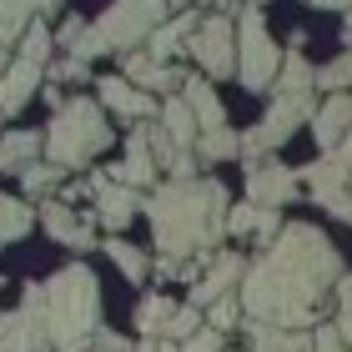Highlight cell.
I'll return each instance as SVG.
<instances>
[{
	"instance_id": "obj_46",
	"label": "cell",
	"mask_w": 352,
	"mask_h": 352,
	"mask_svg": "<svg viewBox=\"0 0 352 352\" xmlns=\"http://www.w3.org/2000/svg\"><path fill=\"white\" fill-rule=\"evenodd\" d=\"M201 6H206V0H201Z\"/></svg>"
},
{
	"instance_id": "obj_3",
	"label": "cell",
	"mask_w": 352,
	"mask_h": 352,
	"mask_svg": "<svg viewBox=\"0 0 352 352\" xmlns=\"http://www.w3.org/2000/svg\"><path fill=\"white\" fill-rule=\"evenodd\" d=\"M45 292V327H51L56 352H86L101 332V282L86 262L60 267L56 277L41 282Z\"/></svg>"
},
{
	"instance_id": "obj_14",
	"label": "cell",
	"mask_w": 352,
	"mask_h": 352,
	"mask_svg": "<svg viewBox=\"0 0 352 352\" xmlns=\"http://www.w3.org/2000/svg\"><path fill=\"white\" fill-rule=\"evenodd\" d=\"M227 232H232V236H262V242H277L282 212H277V206L242 201V206H232V212H227Z\"/></svg>"
},
{
	"instance_id": "obj_43",
	"label": "cell",
	"mask_w": 352,
	"mask_h": 352,
	"mask_svg": "<svg viewBox=\"0 0 352 352\" xmlns=\"http://www.w3.org/2000/svg\"><path fill=\"white\" fill-rule=\"evenodd\" d=\"M347 36H352V10H347Z\"/></svg>"
},
{
	"instance_id": "obj_21",
	"label": "cell",
	"mask_w": 352,
	"mask_h": 352,
	"mask_svg": "<svg viewBox=\"0 0 352 352\" xmlns=\"http://www.w3.org/2000/svg\"><path fill=\"white\" fill-rule=\"evenodd\" d=\"M186 106H191V116L201 121V131H217V126H227V111H221L217 101V91L206 86V76H186Z\"/></svg>"
},
{
	"instance_id": "obj_26",
	"label": "cell",
	"mask_w": 352,
	"mask_h": 352,
	"mask_svg": "<svg viewBox=\"0 0 352 352\" xmlns=\"http://www.w3.org/2000/svg\"><path fill=\"white\" fill-rule=\"evenodd\" d=\"M197 25H201V15H176V21L171 25H162V30H156V36H151V60H171L176 51H182V41H191V36H197Z\"/></svg>"
},
{
	"instance_id": "obj_32",
	"label": "cell",
	"mask_w": 352,
	"mask_h": 352,
	"mask_svg": "<svg viewBox=\"0 0 352 352\" xmlns=\"http://www.w3.org/2000/svg\"><path fill=\"white\" fill-rule=\"evenodd\" d=\"M201 327H206L201 322V307H191V302H186V307H176V317L166 322V342H186V338H197Z\"/></svg>"
},
{
	"instance_id": "obj_29",
	"label": "cell",
	"mask_w": 352,
	"mask_h": 352,
	"mask_svg": "<svg viewBox=\"0 0 352 352\" xmlns=\"http://www.w3.org/2000/svg\"><path fill=\"white\" fill-rule=\"evenodd\" d=\"M30 206L25 201H15V197H0V242H15V236H25L30 232Z\"/></svg>"
},
{
	"instance_id": "obj_8",
	"label": "cell",
	"mask_w": 352,
	"mask_h": 352,
	"mask_svg": "<svg viewBox=\"0 0 352 352\" xmlns=\"http://www.w3.org/2000/svg\"><path fill=\"white\" fill-rule=\"evenodd\" d=\"M0 352H56L51 347V327H45V292H41V282H30L21 307L0 317Z\"/></svg>"
},
{
	"instance_id": "obj_30",
	"label": "cell",
	"mask_w": 352,
	"mask_h": 352,
	"mask_svg": "<svg viewBox=\"0 0 352 352\" xmlns=\"http://www.w3.org/2000/svg\"><path fill=\"white\" fill-rule=\"evenodd\" d=\"M106 257L116 262V267H121L131 282H146V272H151V262L141 257V252H136L131 242H121V236H111V242H106Z\"/></svg>"
},
{
	"instance_id": "obj_2",
	"label": "cell",
	"mask_w": 352,
	"mask_h": 352,
	"mask_svg": "<svg viewBox=\"0 0 352 352\" xmlns=\"http://www.w3.org/2000/svg\"><path fill=\"white\" fill-rule=\"evenodd\" d=\"M151 232L162 247V277H197L201 262H217V242L227 236V191L217 176L166 182L146 201Z\"/></svg>"
},
{
	"instance_id": "obj_12",
	"label": "cell",
	"mask_w": 352,
	"mask_h": 352,
	"mask_svg": "<svg viewBox=\"0 0 352 352\" xmlns=\"http://www.w3.org/2000/svg\"><path fill=\"white\" fill-rule=\"evenodd\" d=\"M111 176H116L121 186H151L156 182V151H151V126H136L131 141H126V162L111 166Z\"/></svg>"
},
{
	"instance_id": "obj_33",
	"label": "cell",
	"mask_w": 352,
	"mask_h": 352,
	"mask_svg": "<svg viewBox=\"0 0 352 352\" xmlns=\"http://www.w3.org/2000/svg\"><path fill=\"white\" fill-rule=\"evenodd\" d=\"M242 312H247V307H242V297L232 292V297L212 302V312H206V327H217V332H232L236 322H242Z\"/></svg>"
},
{
	"instance_id": "obj_34",
	"label": "cell",
	"mask_w": 352,
	"mask_h": 352,
	"mask_svg": "<svg viewBox=\"0 0 352 352\" xmlns=\"http://www.w3.org/2000/svg\"><path fill=\"white\" fill-rule=\"evenodd\" d=\"M21 41H25V45H21V56H25V60H36V66L45 60V51H51V45H56V36H51V30H45V21H36V25H30V30H25Z\"/></svg>"
},
{
	"instance_id": "obj_27",
	"label": "cell",
	"mask_w": 352,
	"mask_h": 352,
	"mask_svg": "<svg viewBox=\"0 0 352 352\" xmlns=\"http://www.w3.org/2000/svg\"><path fill=\"white\" fill-rule=\"evenodd\" d=\"M41 146H45V136H36V131H10L6 141H0V171H25L30 162H36Z\"/></svg>"
},
{
	"instance_id": "obj_23",
	"label": "cell",
	"mask_w": 352,
	"mask_h": 352,
	"mask_svg": "<svg viewBox=\"0 0 352 352\" xmlns=\"http://www.w3.org/2000/svg\"><path fill=\"white\" fill-rule=\"evenodd\" d=\"M45 232H51L60 247H76V252L91 247V227H81V221L71 217L66 201H45Z\"/></svg>"
},
{
	"instance_id": "obj_5",
	"label": "cell",
	"mask_w": 352,
	"mask_h": 352,
	"mask_svg": "<svg viewBox=\"0 0 352 352\" xmlns=\"http://www.w3.org/2000/svg\"><path fill=\"white\" fill-rule=\"evenodd\" d=\"M282 51L277 41L267 36V21L257 6L242 10L236 21V76H242V91H272L277 86V71H282Z\"/></svg>"
},
{
	"instance_id": "obj_42",
	"label": "cell",
	"mask_w": 352,
	"mask_h": 352,
	"mask_svg": "<svg viewBox=\"0 0 352 352\" xmlns=\"http://www.w3.org/2000/svg\"><path fill=\"white\" fill-rule=\"evenodd\" d=\"M141 352H182V342H166V338H151V342H141Z\"/></svg>"
},
{
	"instance_id": "obj_22",
	"label": "cell",
	"mask_w": 352,
	"mask_h": 352,
	"mask_svg": "<svg viewBox=\"0 0 352 352\" xmlns=\"http://www.w3.org/2000/svg\"><path fill=\"white\" fill-rule=\"evenodd\" d=\"M252 352H312V332H297V327H267V322H252Z\"/></svg>"
},
{
	"instance_id": "obj_10",
	"label": "cell",
	"mask_w": 352,
	"mask_h": 352,
	"mask_svg": "<svg viewBox=\"0 0 352 352\" xmlns=\"http://www.w3.org/2000/svg\"><path fill=\"white\" fill-rule=\"evenodd\" d=\"M297 191V176L282 162H247V201L257 206H287Z\"/></svg>"
},
{
	"instance_id": "obj_15",
	"label": "cell",
	"mask_w": 352,
	"mask_h": 352,
	"mask_svg": "<svg viewBox=\"0 0 352 352\" xmlns=\"http://www.w3.org/2000/svg\"><path fill=\"white\" fill-rule=\"evenodd\" d=\"M36 86H41V66L21 56V60L6 71V81H0V116H15V111L36 96Z\"/></svg>"
},
{
	"instance_id": "obj_4",
	"label": "cell",
	"mask_w": 352,
	"mask_h": 352,
	"mask_svg": "<svg viewBox=\"0 0 352 352\" xmlns=\"http://www.w3.org/2000/svg\"><path fill=\"white\" fill-rule=\"evenodd\" d=\"M111 146V126L101 116V106L86 101V96H76L56 111L51 131H45V156H51V166H86V156L106 151Z\"/></svg>"
},
{
	"instance_id": "obj_38",
	"label": "cell",
	"mask_w": 352,
	"mask_h": 352,
	"mask_svg": "<svg viewBox=\"0 0 352 352\" xmlns=\"http://www.w3.org/2000/svg\"><path fill=\"white\" fill-rule=\"evenodd\" d=\"M182 352H221V332H217V327H201L197 338L182 342Z\"/></svg>"
},
{
	"instance_id": "obj_39",
	"label": "cell",
	"mask_w": 352,
	"mask_h": 352,
	"mask_svg": "<svg viewBox=\"0 0 352 352\" xmlns=\"http://www.w3.org/2000/svg\"><path fill=\"white\" fill-rule=\"evenodd\" d=\"M81 36H86V21H81V15H71V21L66 25H60V45H66V51H76V45H81Z\"/></svg>"
},
{
	"instance_id": "obj_45",
	"label": "cell",
	"mask_w": 352,
	"mask_h": 352,
	"mask_svg": "<svg viewBox=\"0 0 352 352\" xmlns=\"http://www.w3.org/2000/svg\"><path fill=\"white\" fill-rule=\"evenodd\" d=\"M86 352H106V347H86Z\"/></svg>"
},
{
	"instance_id": "obj_7",
	"label": "cell",
	"mask_w": 352,
	"mask_h": 352,
	"mask_svg": "<svg viewBox=\"0 0 352 352\" xmlns=\"http://www.w3.org/2000/svg\"><path fill=\"white\" fill-rule=\"evenodd\" d=\"M312 116H317V91H307V96H277V101L267 106V116L242 136V156L252 162V156H262L272 146H282V141H292V131L302 121H312Z\"/></svg>"
},
{
	"instance_id": "obj_1",
	"label": "cell",
	"mask_w": 352,
	"mask_h": 352,
	"mask_svg": "<svg viewBox=\"0 0 352 352\" xmlns=\"http://www.w3.org/2000/svg\"><path fill=\"white\" fill-rule=\"evenodd\" d=\"M338 282H342V257L327 242V232H317L312 221H287L277 242L247 267L242 307L252 322L307 332L327 292H338Z\"/></svg>"
},
{
	"instance_id": "obj_13",
	"label": "cell",
	"mask_w": 352,
	"mask_h": 352,
	"mask_svg": "<svg viewBox=\"0 0 352 352\" xmlns=\"http://www.w3.org/2000/svg\"><path fill=\"white\" fill-rule=\"evenodd\" d=\"M312 136H317V146L322 151H338L342 141L352 136V96H327L322 106H317V116H312Z\"/></svg>"
},
{
	"instance_id": "obj_11",
	"label": "cell",
	"mask_w": 352,
	"mask_h": 352,
	"mask_svg": "<svg viewBox=\"0 0 352 352\" xmlns=\"http://www.w3.org/2000/svg\"><path fill=\"white\" fill-rule=\"evenodd\" d=\"M242 277H247V262H242V252H221V257L206 267V277L191 287V307H212V302H221V297H232V287H242Z\"/></svg>"
},
{
	"instance_id": "obj_6",
	"label": "cell",
	"mask_w": 352,
	"mask_h": 352,
	"mask_svg": "<svg viewBox=\"0 0 352 352\" xmlns=\"http://www.w3.org/2000/svg\"><path fill=\"white\" fill-rule=\"evenodd\" d=\"M166 10H171L166 0H116V6H106V15L91 30L101 41V51H136L146 36H156Z\"/></svg>"
},
{
	"instance_id": "obj_9",
	"label": "cell",
	"mask_w": 352,
	"mask_h": 352,
	"mask_svg": "<svg viewBox=\"0 0 352 352\" xmlns=\"http://www.w3.org/2000/svg\"><path fill=\"white\" fill-rule=\"evenodd\" d=\"M191 56H197L201 76H232L236 71V25L227 15H206L191 36Z\"/></svg>"
},
{
	"instance_id": "obj_25",
	"label": "cell",
	"mask_w": 352,
	"mask_h": 352,
	"mask_svg": "<svg viewBox=\"0 0 352 352\" xmlns=\"http://www.w3.org/2000/svg\"><path fill=\"white\" fill-rule=\"evenodd\" d=\"M277 96H307V91H317V71L307 66V56L302 51H287V60H282V71H277V86H272Z\"/></svg>"
},
{
	"instance_id": "obj_24",
	"label": "cell",
	"mask_w": 352,
	"mask_h": 352,
	"mask_svg": "<svg viewBox=\"0 0 352 352\" xmlns=\"http://www.w3.org/2000/svg\"><path fill=\"white\" fill-rule=\"evenodd\" d=\"M176 317V302L166 292H151V297H141V307H136V332L141 338H166V322Z\"/></svg>"
},
{
	"instance_id": "obj_37",
	"label": "cell",
	"mask_w": 352,
	"mask_h": 352,
	"mask_svg": "<svg viewBox=\"0 0 352 352\" xmlns=\"http://www.w3.org/2000/svg\"><path fill=\"white\" fill-rule=\"evenodd\" d=\"M312 352H352V347L342 342L338 327H317V332H312Z\"/></svg>"
},
{
	"instance_id": "obj_41",
	"label": "cell",
	"mask_w": 352,
	"mask_h": 352,
	"mask_svg": "<svg viewBox=\"0 0 352 352\" xmlns=\"http://www.w3.org/2000/svg\"><path fill=\"white\" fill-rule=\"evenodd\" d=\"M302 6H317V10H352V0H302Z\"/></svg>"
},
{
	"instance_id": "obj_18",
	"label": "cell",
	"mask_w": 352,
	"mask_h": 352,
	"mask_svg": "<svg viewBox=\"0 0 352 352\" xmlns=\"http://www.w3.org/2000/svg\"><path fill=\"white\" fill-rule=\"evenodd\" d=\"M136 191L131 186H121V182H111L101 197H96V221H101L106 232H121V227H131V217H136Z\"/></svg>"
},
{
	"instance_id": "obj_17",
	"label": "cell",
	"mask_w": 352,
	"mask_h": 352,
	"mask_svg": "<svg viewBox=\"0 0 352 352\" xmlns=\"http://www.w3.org/2000/svg\"><path fill=\"white\" fill-rule=\"evenodd\" d=\"M121 76L131 86H151V91H171V86H186V76H176L166 60H151V56H141V51H131L121 60Z\"/></svg>"
},
{
	"instance_id": "obj_47",
	"label": "cell",
	"mask_w": 352,
	"mask_h": 352,
	"mask_svg": "<svg viewBox=\"0 0 352 352\" xmlns=\"http://www.w3.org/2000/svg\"><path fill=\"white\" fill-rule=\"evenodd\" d=\"M0 247H6V242H0Z\"/></svg>"
},
{
	"instance_id": "obj_16",
	"label": "cell",
	"mask_w": 352,
	"mask_h": 352,
	"mask_svg": "<svg viewBox=\"0 0 352 352\" xmlns=\"http://www.w3.org/2000/svg\"><path fill=\"white\" fill-rule=\"evenodd\" d=\"M51 15L60 10V0H0V45H10V41H21L30 25H36V15Z\"/></svg>"
},
{
	"instance_id": "obj_28",
	"label": "cell",
	"mask_w": 352,
	"mask_h": 352,
	"mask_svg": "<svg viewBox=\"0 0 352 352\" xmlns=\"http://www.w3.org/2000/svg\"><path fill=\"white\" fill-rule=\"evenodd\" d=\"M197 156H206V162H227V156H242V136H236L232 126L201 131V141H197Z\"/></svg>"
},
{
	"instance_id": "obj_36",
	"label": "cell",
	"mask_w": 352,
	"mask_h": 352,
	"mask_svg": "<svg viewBox=\"0 0 352 352\" xmlns=\"http://www.w3.org/2000/svg\"><path fill=\"white\" fill-rule=\"evenodd\" d=\"M21 176H25V191H51V186L60 182V166H41V162H30Z\"/></svg>"
},
{
	"instance_id": "obj_20",
	"label": "cell",
	"mask_w": 352,
	"mask_h": 352,
	"mask_svg": "<svg viewBox=\"0 0 352 352\" xmlns=\"http://www.w3.org/2000/svg\"><path fill=\"white\" fill-rule=\"evenodd\" d=\"M162 131L176 141V151H191L201 141V121L191 116V106H186V96H171L166 111H162Z\"/></svg>"
},
{
	"instance_id": "obj_44",
	"label": "cell",
	"mask_w": 352,
	"mask_h": 352,
	"mask_svg": "<svg viewBox=\"0 0 352 352\" xmlns=\"http://www.w3.org/2000/svg\"><path fill=\"white\" fill-rule=\"evenodd\" d=\"M0 66H6V45H0Z\"/></svg>"
},
{
	"instance_id": "obj_40",
	"label": "cell",
	"mask_w": 352,
	"mask_h": 352,
	"mask_svg": "<svg viewBox=\"0 0 352 352\" xmlns=\"http://www.w3.org/2000/svg\"><path fill=\"white\" fill-rule=\"evenodd\" d=\"M56 76H60V81H81V76H86V60H66V66H56Z\"/></svg>"
},
{
	"instance_id": "obj_19",
	"label": "cell",
	"mask_w": 352,
	"mask_h": 352,
	"mask_svg": "<svg viewBox=\"0 0 352 352\" xmlns=\"http://www.w3.org/2000/svg\"><path fill=\"white\" fill-rule=\"evenodd\" d=\"M101 101H106L111 111H121V116H131V121H146L151 111H156L151 96H141L126 76H106V81H101Z\"/></svg>"
},
{
	"instance_id": "obj_35",
	"label": "cell",
	"mask_w": 352,
	"mask_h": 352,
	"mask_svg": "<svg viewBox=\"0 0 352 352\" xmlns=\"http://www.w3.org/2000/svg\"><path fill=\"white\" fill-rule=\"evenodd\" d=\"M342 332V342L352 347V277L342 272V282H338V322H332Z\"/></svg>"
},
{
	"instance_id": "obj_31",
	"label": "cell",
	"mask_w": 352,
	"mask_h": 352,
	"mask_svg": "<svg viewBox=\"0 0 352 352\" xmlns=\"http://www.w3.org/2000/svg\"><path fill=\"white\" fill-rule=\"evenodd\" d=\"M317 86H322L327 96H342L352 86V51H342L338 60H327V66L317 71Z\"/></svg>"
}]
</instances>
